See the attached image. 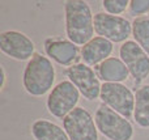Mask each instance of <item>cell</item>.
<instances>
[{
    "label": "cell",
    "mask_w": 149,
    "mask_h": 140,
    "mask_svg": "<svg viewBox=\"0 0 149 140\" xmlns=\"http://www.w3.org/2000/svg\"><path fill=\"white\" fill-rule=\"evenodd\" d=\"M22 88L29 96L41 98L47 96L56 84V71L54 62L49 56L36 52L22 71Z\"/></svg>",
    "instance_id": "6da1fadb"
},
{
    "label": "cell",
    "mask_w": 149,
    "mask_h": 140,
    "mask_svg": "<svg viewBox=\"0 0 149 140\" xmlns=\"http://www.w3.org/2000/svg\"><path fill=\"white\" fill-rule=\"evenodd\" d=\"M64 30L71 42L82 47L94 38V15L84 0H67L64 3Z\"/></svg>",
    "instance_id": "7a4b0ae2"
},
{
    "label": "cell",
    "mask_w": 149,
    "mask_h": 140,
    "mask_svg": "<svg viewBox=\"0 0 149 140\" xmlns=\"http://www.w3.org/2000/svg\"><path fill=\"white\" fill-rule=\"evenodd\" d=\"M94 120L100 135L107 140H132L135 136V127L131 120L103 104L95 109Z\"/></svg>",
    "instance_id": "3957f363"
},
{
    "label": "cell",
    "mask_w": 149,
    "mask_h": 140,
    "mask_svg": "<svg viewBox=\"0 0 149 140\" xmlns=\"http://www.w3.org/2000/svg\"><path fill=\"white\" fill-rule=\"evenodd\" d=\"M81 94L68 79L62 80L47 94L46 109L51 117L63 120L79 106Z\"/></svg>",
    "instance_id": "277c9868"
},
{
    "label": "cell",
    "mask_w": 149,
    "mask_h": 140,
    "mask_svg": "<svg viewBox=\"0 0 149 140\" xmlns=\"http://www.w3.org/2000/svg\"><path fill=\"white\" fill-rule=\"evenodd\" d=\"M100 101L101 104L106 105L127 119L134 118L135 92H132L126 84L103 83L101 88Z\"/></svg>",
    "instance_id": "5b68a950"
},
{
    "label": "cell",
    "mask_w": 149,
    "mask_h": 140,
    "mask_svg": "<svg viewBox=\"0 0 149 140\" xmlns=\"http://www.w3.org/2000/svg\"><path fill=\"white\" fill-rule=\"evenodd\" d=\"M94 31L98 37L122 45L132 37V21L123 16H113L102 10L94 13Z\"/></svg>",
    "instance_id": "8992f818"
},
{
    "label": "cell",
    "mask_w": 149,
    "mask_h": 140,
    "mask_svg": "<svg viewBox=\"0 0 149 140\" xmlns=\"http://www.w3.org/2000/svg\"><path fill=\"white\" fill-rule=\"evenodd\" d=\"M62 122L70 140H100L94 117L86 107L77 106Z\"/></svg>",
    "instance_id": "52a82bcc"
},
{
    "label": "cell",
    "mask_w": 149,
    "mask_h": 140,
    "mask_svg": "<svg viewBox=\"0 0 149 140\" xmlns=\"http://www.w3.org/2000/svg\"><path fill=\"white\" fill-rule=\"evenodd\" d=\"M65 77L76 86L84 100L89 102L100 100L102 81L98 79L94 68L80 62L65 70Z\"/></svg>",
    "instance_id": "ba28073f"
},
{
    "label": "cell",
    "mask_w": 149,
    "mask_h": 140,
    "mask_svg": "<svg viewBox=\"0 0 149 140\" xmlns=\"http://www.w3.org/2000/svg\"><path fill=\"white\" fill-rule=\"evenodd\" d=\"M119 58L127 65L134 83L143 85L149 77V55L134 39H130L119 46Z\"/></svg>",
    "instance_id": "9c48e42d"
},
{
    "label": "cell",
    "mask_w": 149,
    "mask_h": 140,
    "mask_svg": "<svg viewBox=\"0 0 149 140\" xmlns=\"http://www.w3.org/2000/svg\"><path fill=\"white\" fill-rule=\"evenodd\" d=\"M0 51L17 62H29L37 52L36 43L20 30H4L0 33Z\"/></svg>",
    "instance_id": "30bf717a"
},
{
    "label": "cell",
    "mask_w": 149,
    "mask_h": 140,
    "mask_svg": "<svg viewBox=\"0 0 149 140\" xmlns=\"http://www.w3.org/2000/svg\"><path fill=\"white\" fill-rule=\"evenodd\" d=\"M43 50L46 56L62 67L70 68L81 62V47L74 45L68 38H47L45 41Z\"/></svg>",
    "instance_id": "8fae6325"
},
{
    "label": "cell",
    "mask_w": 149,
    "mask_h": 140,
    "mask_svg": "<svg viewBox=\"0 0 149 140\" xmlns=\"http://www.w3.org/2000/svg\"><path fill=\"white\" fill-rule=\"evenodd\" d=\"M114 52V43L109 39L95 36L81 47V62L92 68H97L101 63L111 58Z\"/></svg>",
    "instance_id": "7c38bea8"
},
{
    "label": "cell",
    "mask_w": 149,
    "mask_h": 140,
    "mask_svg": "<svg viewBox=\"0 0 149 140\" xmlns=\"http://www.w3.org/2000/svg\"><path fill=\"white\" fill-rule=\"evenodd\" d=\"M98 75V79L103 83H120L124 84L130 77V71L123 60L119 56H111L101 63L97 68H94Z\"/></svg>",
    "instance_id": "4fadbf2b"
},
{
    "label": "cell",
    "mask_w": 149,
    "mask_h": 140,
    "mask_svg": "<svg viewBox=\"0 0 149 140\" xmlns=\"http://www.w3.org/2000/svg\"><path fill=\"white\" fill-rule=\"evenodd\" d=\"M30 135L34 140H70L62 126L45 118H38L31 123Z\"/></svg>",
    "instance_id": "5bb4252c"
},
{
    "label": "cell",
    "mask_w": 149,
    "mask_h": 140,
    "mask_svg": "<svg viewBox=\"0 0 149 140\" xmlns=\"http://www.w3.org/2000/svg\"><path fill=\"white\" fill-rule=\"evenodd\" d=\"M134 122L139 128H149V84H143L135 89Z\"/></svg>",
    "instance_id": "9a60e30c"
},
{
    "label": "cell",
    "mask_w": 149,
    "mask_h": 140,
    "mask_svg": "<svg viewBox=\"0 0 149 140\" xmlns=\"http://www.w3.org/2000/svg\"><path fill=\"white\" fill-rule=\"evenodd\" d=\"M132 39L149 55V15L132 20Z\"/></svg>",
    "instance_id": "2e32d148"
},
{
    "label": "cell",
    "mask_w": 149,
    "mask_h": 140,
    "mask_svg": "<svg viewBox=\"0 0 149 140\" xmlns=\"http://www.w3.org/2000/svg\"><path fill=\"white\" fill-rule=\"evenodd\" d=\"M101 4L103 12L113 16H120L128 10L130 0H103Z\"/></svg>",
    "instance_id": "e0dca14e"
},
{
    "label": "cell",
    "mask_w": 149,
    "mask_h": 140,
    "mask_svg": "<svg viewBox=\"0 0 149 140\" xmlns=\"http://www.w3.org/2000/svg\"><path fill=\"white\" fill-rule=\"evenodd\" d=\"M128 15L131 17L139 18L149 15V0H130Z\"/></svg>",
    "instance_id": "ac0fdd59"
},
{
    "label": "cell",
    "mask_w": 149,
    "mask_h": 140,
    "mask_svg": "<svg viewBox=\"0 0 149 140\" xmlns=\"http://www.w3.org/2000/svg\"><path fill=\"white\" fill-rule=\"evenodd\" d=\"M1 75H3V77H1V91L5 88V83H7V73H5V70H4V67L1 65Z\"/></svg>",
    "instance_id": "d6986e66"
}]
</instances>
